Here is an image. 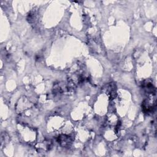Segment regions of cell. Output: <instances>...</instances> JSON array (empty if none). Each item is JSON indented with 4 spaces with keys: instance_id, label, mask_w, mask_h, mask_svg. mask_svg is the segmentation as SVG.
<instances>
[{
    "instance_id": "cell-1",
    "label": "cell",
    "mask_w": 157,
    "mask_h": 157,
    "mask_svg": "<svg viewBox=\"0 0 157 157\" xmlns=\"http://www.w3.org/2000/svg\"><path fill=\"white\" fill-rule=\"evenodd\" d=\"M58 142L61 145L64 147H69L72 142V139L71 136L66 134H61L59 135L58 137Z\"/></svg>"
}]
</instances>
